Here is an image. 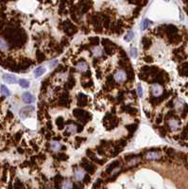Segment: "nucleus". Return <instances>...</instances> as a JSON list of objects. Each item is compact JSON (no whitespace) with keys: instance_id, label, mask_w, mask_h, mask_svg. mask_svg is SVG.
<instances>
[{"instance_id":"1","label":"nucleus","mask_w":188,"mask_h":189,"mask_svg":"<svg viewBox=\"0 0 188 189\" xmlns=\"http://www.w3.org/2000/svg\"><path fill=\"white\" fill-rule=\"evenodd\" d=\"M73 114H74V116L77 119H79L80 121L83 122L84 124L87 123L89 121V119L91 118V116H90L87 112H85V111L81 110V109H75L74 112H73Z\"/></svg>"},{"instance_id":"2","label":"nucleus","mask_w":188,"mask_h":189,"mask_svg":"<svg viewBox=\"0 0 188 189\" xmlns=\"http://www.w3.org/2000/svg\"><path fill=\"white\" fill-rule=\"evenodd\" d=\"M113 80L114 81H116L117 83H124L127 80V73L123 69H117L116 72L113 75Z\"/></svg>"},{"instance_id":"3","label":"nucleus","mask_w":188,"mask_h":189,"mask_svg":"<svg viewBox=\"0 0 188 189\" xmlns=\"http://www.w3.org/2000/svg\"><path fill=\"white\" fill-rule=\"evenodd\" d=\"M63 30L67 35H73L77 31L76 27L70 21H65L63 24Z\"/></svg>"},{"instance_id":"4","label":"nucleus","mask_w":188,"mask_h":189,"mask_svg":"<svg viewBox=\"0 0 188 189\" xmlns=\"http://www.w3.org/2000/svg\"><path fill=\"white\" fill-rule=\"evenodd\" d=\"M151 93L154 97H160L163 94V86L159 83H154L151 86Z\"/></svg>"},{"instance_id":"5","label":"nucleus","mask_w":188,"mask_h":189,"mask_svg":"<svg viewBox=\"0 0 188 189\" xmlns=\"http://www.w3.org/2000/svg\"><path fill=\"white\" fill-rule=\"evenodd\" d=\"M33 111H34V107H32V106L24 107V108L20 111V116L22 118H26L27 116H30Z\"/></svg>"},{"instance_id":"6","label":"nucleus","mask_w":188,"mask_h":189,"mask_svg":"<svg viewBox=\"0 0 188 189\" xmlns=\"http://www.w3.org/2000/svg\"><path fill=\"white\" fill-rule=\"evenodd\" d=\"M180 125H181V123H180V120L177 118H174V117H171L168 119V127L172 130H179L180 128Z\"/></svg>"},{"instance_id":"7","label":"nucleus","mask_w":188,"mask_h":189,"mask_svg":"<svg viewBox=\"0 0 188 189\" xmlns=\"http://www.w3.org/2000/svg\"><path fill=\"white\" fill-rule=\"evenodd\" d=\"M162 155L161 153L156 152V151H149L146 154V159L149 160V161H155V160H159L161 159Z\"/></svg>"},{"instance_id":"8","label":"nucleus","mask_w":188,"mask_h":189,"mask_svg":"<svg viewBox=\"0 0 188 189\" xmlns=\"http://www.w3.org/2000/svg\"><path fill=\"white\" fill-rule=\"evenodd\" d=\"M3 80L7 83L13 84L17 83V78L13 74H4L3 75Z\"/></svg>"},{"instance_id":"9","label":"nucleus","mask_w":188,"mask_h":189,"mask_svg":"<svg viewBox=\"0 0 188 189\" xmlns=\"http://www.w3.org/2000/svg\"><path fill=\"white\" fill-rule=\"evenodd\" d=\"M22 99L24 102H26V103L30 104V103H33L35 101V97H33V94H31L30 93L26 92L22 94Z\"/></svg>"},{"instance_id":"10","label":"nucleus","mask_w":188,"mask_h":189,"mask_svg":"<svg viewBox=\"0 0 188 189\" xmlns=\"http://www.w3.org/2000/svg\"><path fill=\"white\" fill-rule=\"evenodd\" d=\"M85 175L86 174L84 173L83 169H81V168H77V169H75V171H74V177L77 182H81V181H83Z\"/></svg>"},{"instance_id":"11","label":"nucleus","mask_w":188,"mask_h":189,"mask_svg":"<svg viewBox=\"0 0 188 189\" xmlns=\"http://www.w3.org/2000/svg\"><path fill=\"white\" fill-rule=\"evenodd\" d=\"M87 103H88V97L83 94H80L79 97H77V105L80 107H83V106H86Z\"/></svg>"},{"instance_id":"12","label":"nucleus","mask_w":188,"mask_h":189,"mask_svg":"<svg viewBox=\"0 0 188 189\" xmlns=\"http://www.w3.org/2000/svg\"><path fill=\"white\" fill-rule=\"evenodd\" d=\"M88 64L86 61H80L76 65V70L79 72H86L88 71Z\"/></svg>"},{"instance_id":"13","label":"nucleus","mask_w":188,"mask_h":189,"mask_svg":"<svg viewBox=\"0 0 188 189\" xmlns=\"http://www.w3.org/2000/svg\"><path fill=\"white\" fill-rule=\"evenodd\" d=\"M68 102H69V94H68V93H63V96L61 97L60 104H61V106L66 107V106H68Z\"/></svg>"},{"instance_id":"14","label":"nucleus","mask_w":188,"mask_h":189,"mask_svg":"<svg viewBox=\"0 0 188 189\" xmlns=\"http://www.w3.org/2000/svg\"><path fill=\"white\" fill-rule=\"evenodd\" d=\"M177 31H178V28L175 26H173V25H169V26L166 27V32L170 37L175 35L176 33H177Z\"/></svg>"},{"instance_id":"15","label":"nucleus","mask_w":188,"mask_h":189,"mask_svg":"<svg viewBox=\"0 0 188 189\" xmlns=\"http://www.w3.org/2000/svg\"><path fill=\"white\" fill-rule=\"evenodd\" d=\"M73 183L70 180H65L63 182L62 185H61V189H73Z\"/></svg>"},{"instance_id":"16","label":"nucleus","mask_w":188,"mask_h":189,"mask_svg":"<svg viewBox=\"0 0 188 189\" xmlns=\"http://www.w3.org/2000/svg\"><path fill=\"white\" fill-rule=\"evenodd\" d=\"M91 51H92V54L96 57H100L103 54V51H102V49L99 47H94L91 49Z\"/></svg>"},{"instance_id":"17","label":"nucleus","mask_w":188,"mask_h":189,"mask_svg":"<svg viewBox=\"0 0 188 189\" xmlns=\"http://www.w3.org/2000/svg\"><path fill=\"white\" fill-rule=\"evenodd\" d=\"M44 72H46V69H44L43 66H39L34 70V77L35 78H39L42 75H44Z\"/></svg>"},{"instance_id":"18","label":"nucleus","mask_w":188,"mask_h":189,"mask_svg":"<svg viewBox=\"0 0 188 189\" xmlns=\"http://www.w3.org/2000/svg\"><path fill=\"white\" fill-rule=\"evenodd\" d=\"M142 42H143V47H144V49H149L151 46V40L149 38H148V37H144L142 40Z\"/></svg>"},{"instance_id":"19","label":"nucleus","mask_w":188,"mask_h":189,"mask_svg":"<svg viewBox=\"0 0 188 189\" xmlns=\"http://www.w3.org/2000/svg\"><path fill=\"white\" fill-rule=\"evenodd\" d=\"M50 149L54 151H57L62 149V146H61V144L58 141H53L50 143Z\"/></svg>"},{"instance_id":"20","label":"nucleus","mask_w":188,"mask_h":189,"mask_svg":"<svg viewBox=\"0 0 188 189\" xmlns=\"http://www.w3.org/2000/svg\"><path fill=\"white\" fill-rule=\"evenodd\" d=\"M77 130V126L76 125H73V124H70V125H68L66 127V131L64 133V134H66V133H76V131Z\"/></svg>"},{"instance_id":"21","label":"nucleus","mask_w":188,"mask_h":189,"mask_svg":"<svg viewBox=\"0 0 188 189\" xmlns=\"http://www.w3.org/2000/svg\"><path fill=\"white\" fill-rule=\"evenodd\" d=\"M118 166V161H114L113 162L111 165H109V166L107 167V169H106V172H108V173H110V172H113L115 168H117Z\"/></svg>"},{"instance_id":"22","label":"nucleus","mask_w":188,"mask_h":189,"mask_svg":"<svg viewBox=\"0 0 188 189\" xmlns=\"http://www.w3.org/2000/svg\"><path fill=\"white\" fill-rule=\"evenodd\" d=\"M84 169L86 170L87 172H89V173H94V172L96 171V166H92V165H89V164H84Z\"/></svg>"},{"instance_id":"23","label":"nucleus","mask_w":188,"mask_h":189,"mask_svg":"<svg viewBox=\"0 0 188 189\" xmlns=\"http://www.w3.org/2000/svg\"><path fill=\"white\" fill-rule=\"evenodd\" d=\"M8 48H9V46H8L7 42L4 39L0 38V50L2 51H7Z\"/></svg>"},{"instance_id":"24","label":"nucleus","mask_w":188,"mask_h":189,"mask_svg":"<svg viewBox=\"0 0 188 189\" xmlns=\"http://www.w3.org/2000/svg\"><path fill=\"white\" fill-rule=\"evenodd\" d=\"M140 162V158H138V157H135L134 156L133 158H132L130 160V162L128 163V166H137V164Z\"/></svg>"},{"instance_id":"25","label":"nucleus","mask_w":188,"mask_h":189,"mask_svg":"<svg viewBox=\"0 0 188 189\" xmlns=\"http://www.w3.org/2000/svg\"><path fill=\"white\" fill-rule=\"evenodd\" d=\"M19 85L21 86L22 88H28L30 87V81L26 79H21L19 80Z\"/></svg>"},{"instance_id":"26","label":"nucleus","mask_w":188,"mask_h":189,"mask_svg":"<svg viewBox=\"0 0 188 189\" xmlns=\"http://www.w3.org/2000/svg\"><path fill=\"white\" fill-rule=\"evenodd\" d=\"M75 84H76V80H75V79H74V77H73V76H70V77H69V79H68L67 88L72 89V88L75 86Z\"/></svg>"},{"instance_id":"27","label":"nucleus","mask_w":188,"mask_h":189,"mask_svg":"<svg viewBox=\"0 0 188 189\" xmlns=\"http://www.w3.org/2000/svg\"><path fill=\"white\" fill-rule=\"evenodd\" d=\"M56 125L58 126V128L60 130H62L64 128V120H63V117H58L57 118V120H56Z\"/></svg>"},{"instance_id":"28","label":"nucleus","mask_w":188,"mask_h":189,"mask_svg":"<svg viewBox=\"0 0 188 189\" xmlns=\"http://www.w3.org/2000/svg\"><path fill=\"white\" fill-rule=\"evenodd\" d=\"M133 37H134L133 31L132 30H130L128 33L126 34V36L124 37V40L126 41V42H130V41L133 39Z\"/></svg>"},{"instance_id":"29","label":"nucleus","mask_w":188,"mask_h":189,"mask_svg":"<svg viewBox=\"0 0 188 189\" xmlns=\"http://www.w3.org/2000/svg\"><path fill=\"white\" fill-rule=\"evenodd\" d=\"M0 89H1V94H4V96H6V97H9L11 93L9 91V89H8L5 85H1L0 86Z\"/></svg>"},{"instance_id":"30","label":"nucleus","mask_w":188,"mask_h":189,"mask_svg":"<svg viewBox=\"0 0 188 189\" xmlns=\"http://www.w3.org/2000/svg\"><path fill=\"white\" fill-rule=\"evenodd\" d=\"M149 25H151V22L149 21V19H145L144 21H143L142 25H141V28H142V30H146V28H149Z\"/></svg>"},{"instance_id":"31","label":"nucleus","mask_w":188,"mask_h":189,"mask_svg":"<svg viewBox=\"0 0 188 189\" xmlns=\"http://www.w3.org/2000/svg\"><path fill=\"white\" fill-rule=\"evenodd\" d=\"M125 111L128 114H136V113L138 112V111L136 109H134V108H132V107H125Z\"/></svg>"},{"instance_id":"32","label":"nucleus","mask_w":188,"mask_h":189,"mask_svg":"<svg viewBox=\"0 0 188 189\" xmlns=\"http://www.w3.org/2000/svg\"><path fill=\"white\" fill-rule=\"evenodd\" d=\"M90 42L93 46L97 47V44H99V37H92V38H90Z\"/></svg>"},{"instance_id":"33","label":"nucleus","mask_w":188,"mask_h":189,"mask_svg":"<svg viewBox=\"0 0 188 189\" xmlns=\"http://www.w3.org/2000/svg\"><path fill=\"white\" fill-rule=\"evenodd\" d=\"M37 59H38L39 63H42V61H44V60H46V55H44V53L38 51V53H37Z\"/></svg>"},{"instance_id":"34","label":"nucleus","mask_w":188,"mask_h":189,"mask_svg":"<svg viewBox=\"0 0 188 189\" xmlns=\"http://www.w3.org/2000/svg\"><path fill=\"white\" fill-rule=\"evenodd\" d=\"M127 129H128L130 133H134L136 130H137V125L136 124H130V125H128L127 126Z\"/></svg>"},{"instance_id":"35","label":"nucleus","mask_w":188,"mask_h":189,"mask_svg":"<svg viewBox=\"0 0 188 189\" xmlns=\"http://www.w3.org/2000/svg\"><path fill=\"white\" fill-rule=\"evenodd\" d=\"M57 157H58V159L61 160V161H65V160H67L68 156L64 153H59L58 155H57Z\"/></svg>"},{"instance_id":"36","label":"nucleus","mask_w":188,"mask_h":189,"mask_svg":"<svg viewBox=\"0 0 188 189\" xmlns=\"http://www.w3.org/2000/svg\"><path fill=\"white\" fill-rule=\"evenodd\" d=\"M130 56L133 57V58L137 57V49L135 47H132V49H130Z\"/></svg>"},{"instance_id":"37","label":"nucleus","mask_w":188,"mask_h":189,"mask_svg":"<svg viewBox=\"0 0 188 189\" xmlns=\"http://www.w3.org/2000/svg\"><path fill=\"white\" fill-rule=\"evenodd\" d=\"M137 94H138V96L140 97L143 96V90H142L141 84H138V86H137Z\"/></svg>"},{"instance_id":"38","label":"nucleus","mask_w":188,"mask_h":189,"mask_svg":"<svg viewBox=\"0 0 188 189\" xmlns=\"http://www.w3.org/2000/svg\"><path fill=\"white\" fill-rule=\"evenodd\" d=\"M82 86L84 88L91 87V86H93V80H90V81H88V83H82Z\"/></svg>"},{"instance_id":"39","label":"nucleus","mask_w":188,"mask_h":189,"mask_svg":"<svg viewBox=\"0 0 188 189\" xmlns=\"http://www.w3.org/2000/svg\"><path fill=\"white\" fill-rule=\"evenodd\" d=\"M145 61H146V63H152L153 61V59H152V57L151 56H146L145 58H144Z\"/></svg>"},{"instance_id":"40","label":"nucleus","mask_w":188,"mask_h":189,"mask_svg":"<svg viewBox=\"0 0 188 189\" xmlns=\"http://www.w3.org/2000/svg\"><path fill=\"white\" fill-rule=\"evenodd\" d=\"M166 153L168 154L169 156H174L175 155V150L172 149H169L168 150H166Z\"/></svg>"},{"instance_id":"41","label":"nucleus","mask_w":188,"mask_h":189,"mask_svg":"<svg viewBox=\"0 0 188 189\" xmlns=\"http://www.w3.org/2000/svg\"><path fill=\"white\" fill-rule=\"evenodd\" d=\"M90 181H91V179H90V176H89V175H85V177H84V179H83V182H84L85 183H89Z\"/></svg>"},{"instance_id":"42","label":"nucleus","mask_w":188,"mask_h":189,"mask_svg":"<svg viewBox=\"0 0 188 189\" xmlns=\"http://www.w3.org/2000/svg\"><path fill=\"white\" fill-rule=\"evenodd\" d=\"M62 44H63V46H67V44H68V40H67V38H63V39L62 40Z\"/></svg>"},{"instance_id":"43","label":"nucleus","mask_w":188,"mask_h":189,"mask_svg":"<svg viewBox=\"0 0 188 189\" xmlns=\"http://www.w3.org/2000/svg\"><path fill=\"white\" fill-rule=\"evenodd\" d=\"M58 63V61H57V60H52L50 61V66H55V65Z\"/></svg>"},{"instance_id":"44","label":"nucleus","mask_w":188,"mask_h":189,"mask_svg":"<svg viewBox=\"0 0 188 189\" xmlns=\"http://www.w3.org/2000/svg\"><path fill=\"white\" fill-rule=\"evenodd\" d=\"M162 117H163V116L161 114V116L157 118V123H161V122H162Z\"/></svg>"},{"instance_id":"45","label":"nucleus","mask_w":188,"mask_h":189,"mask_svg":"<svg viewBox=\"0 0 188 189\" xmlns=\"http://www.w3.org/2000/svg\"><path fill=\"white\" fill-rule=\"evenodd\" d=\"M47 126H48V129H49V130H51V129H52V126H51V123H50V122H48V123H47Z\"/></svg>"}]
</instances>
